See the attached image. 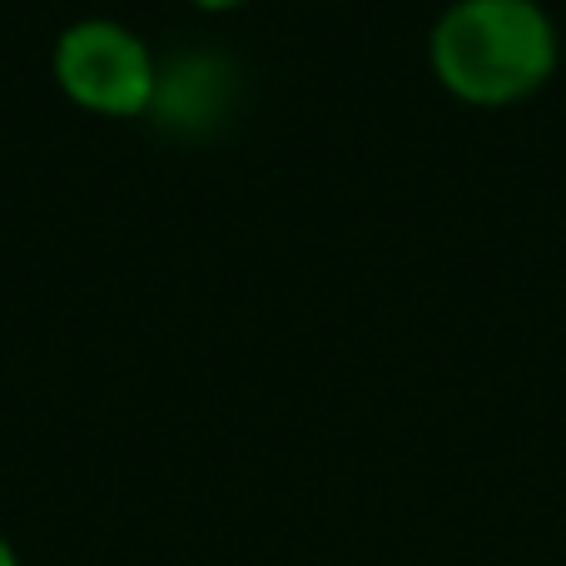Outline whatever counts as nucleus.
I'll return each mask as SVG.
<instances>
[{
  "label": "nucleus",
  "mask_w": 566,
  "mask_h": 566,
  "mask_svg": "<svg viewBox=\"0 0 566 566\" xmlns=\"http://www.w3.org/2000/svg\"><path fill=\"white\" fill-rule=\"evenodd\" d=\"M189 6H199V10H214V15H219V10H239V6H244V0H189Z\"/></svg>",
  "instance_id": "nucleus-4"
},
{
  "label": "nucleus",
  "mask_w": 566,
  "mask_h": 566,
  "mask_svg": "<svg viewBox=\"0 0 566 566\" xmlns=\"http://www.w3.org/2000/svg\"><path fill=\"white\" fill-rule=\"evenodd\" d=\"M50 70H55V85L80 109L109 115V119L149 115L155 80H159L155 50L129 25L105 15H85L60 30L55 50H50Z\"/></svg>",
  "instance_id": "nucleus-2"
},
{
  "label": "nucleus",
  "mask_w": 566,
  "mask_h": 566,
  "mask_svg": "<svg viewBox=\"0 0 566 566\" xmlns=\"http://www.w3.org/2000/svg\"><path fill=\"white\" fill-rule=\"evenodd\" d=\"M562 60L557 20L542 0H452L428 35V65L468 105H517Z\"/></svg>",
  "instance_id": "nucleus-1"
},
{
  "label": "nucleus",
  "mask_w": 566,
  "mask_h": 566,
  "mask_svg": "<svg viewBox=\"0 0 566 566\" xmlns=\"http://www.w3.org/2000/svg\"><path fill=\"white\" fill-rule=\"evenodd\" d=\"M239 99L234 60L219 50H179V55L159 60L155 99H149V119L169 135H214Z\"/></svg>",
  "instance_id": "nucleus-3"
},
{
  "label": "nucleus",
  "mask_w": 566,
  "mask_h": 566,
  "mask_svg": "<svg viewBox=\"0 0 566 566\" xmlns=\"http://www.w3.org/2000/svg\"><path fill=\"white\" fill-rule=\"evenodd\" d=\"M0 566H20V552L10 547V537H6V532H0Z\"/></svg>",
  "instance_id": "nucleus-5"
}]
</instances>
